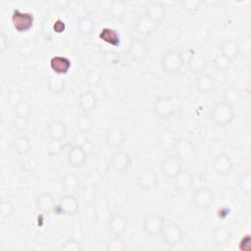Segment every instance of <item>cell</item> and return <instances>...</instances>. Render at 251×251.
Wrapping results in <instances>:
<instances>
[{"mask_svg":"<svg viewBox=\"0 0 251 251\" xmlns=\"http://www.w3.org/2000/svg\"><path fill=\"white\" fill-rule=\"evenodd\" d=\"M209 116L215 126L220 127L227 126L235 118L234 107L228 105L221 99L212 106Z\"/></svg>","mask_w":251,"mask_h":251,"instance_id":"obj_1","label":"cell"},{"mask_svg":"<svg viewBox=\"0 0 251 251\" xmlns=\"http://www.w3.org/2000/svg\"><path fill=\"white\" fill-rule=\"evenodd\" d=\"M174 155H176L181 163L191 164L197 160L198 151L196 145L188 138H176L173 144Z\"/></svg>","mask_w":251,"mask_h":251,"instance_id":"obj_2","label":"cell"},{"mask_svg":"<svg viewBox=\"0 0 251 251\" xmlns=\"http://www.w3.org/2000/svg\"><path fill=\"white\" fill-rule=\"evenodd\" d=\"M185 64L184 56L176 50H168L163 53L160 61L161 68L168 75L177 74Z\"/></svg>","mask_w":251,"mask_h":251,"instance_id":"obj_3","label":"cell"},{"mask_svg":"<svg viewBox=\"0 0 251 251\" xmlns=\"http://www.w3.org/2000/svg\"><path fill=\"white\" fill-rule=\"evenodd\" d=\"M176 102L170 95L161 94L155 98L152 104V112L162 120H168L176 114Z\"/></svg>","mask_w":251,"mask_h":251,"instance_id":"obj_4","label":"cell"},{"mask_svg":"<svg viewBox=\"0 0 251 251\" xmlns=\"http://www.w3.org/2000/svg\"><path fill=\"white\" fill-rule=\"evenodd\" d=\"M165 225V219L159 214H148L143 218L142 230L149 237L161 235Z\"/></svg>","mask_w":251,"mask_h":251,"instance_id":"obj_5","label":"cell"},{"mask_svg":"<svg viewBox=\"0 0 251 251\" xmlns=\"http://www.w3.org/2000/svg\"><path fill=\"white\" fill-rule=\"evenodd\" d=\"M12 25L16 31L23 33L28 31L34 24V16L32 13L22 12L19 9H14L11 16Z\"/></svg>","mask_w":251,"mask_h":251,"instance_id":"obj_6","label":"cell"},{"mask_svg":"<svg viewBox=\"0 0 251 251\" xmlns=\"http://www.w3.org/2000/svg\"><path fill=\"white\" fill-rule=\"evenodd\" d=\"M161 235L163 237L164 242L168 246L174 247L182 241L184 232L178 224L169 222V223H165Z\"/></svg>","mask_w":251,"mask_h":251,"instance_id":"obj_7","label":"cell"},{"mask_svg":"<svg viewBox=\"0 0 251 251\" xmlns=\"http://www.w3.org/2000/svg\"><path fill=\"white\" fill-rule=\"evenodd\" d=\"M79 209L78 199L75 194L66 193L63 195L54 208V213L65 216H75Z\"/></svg>","mask_w":251,"mask_h":251,"instance_id":"obj_8","label":"cell"},{"mask_svg":"<svg viewBox=\"0 0 251 251\" xmlns=\"http://www.w3.org/2000/svg\"><path fill=\"white\" fill-rule=\"evenodd\" d=\"M182 170V163L176 155H168L160 163V171L167 178H175Z\"/></svg>","mask_w":251,"mask_h":251,"instance_id":"obj_9","label":"cell"},{"mask_svg":"<svg viewBox=\"0 0 251 251\" xmlns=\"http://www.w3.org/2000/svg\"><path fill=\"white\" fill-rule=\"evenodd\" d=\"M214 193L208 187H199L193 191L192 201L195 207L200 210L207 211L214 203Z\"/></svg>","mask_w":251,"mask_h":251,"instance_id":"obj_10","label":"cell"},{"mask_svg":"<svg viewBox=\"0 0 251 251\" xmlns=\"http://www.w3.org/2000/svg\"><path fill=\"white\" fill-rule=\"evenodd\" d=\"M212 167L219 176H228L233 169L231 158L226 153H219L213 157Z\"/></svg>","mask_w":251,"mask_h":251,"instance_id":"obj_11","label":"cell"},{"mask_svg":"<svg viewBox=\"0 0 251 251\" xmlns=\"http://www.w3.org/2000/svg\"><path fill=\"white\" fill-rule=\"evenodd\" d=\"M111 168L117 173H123L126 171L131 165V157L127 152L122 149L116 150L110 160Z\"/></svg>","mask_w":251,"mask_h":251,"instance_id":"obj_12","label":"cell"},{"mask_svg":"<svg viewBox=\"0 0 251 251\" xmlns=\"http://www.w3.org/2000/svg\"><path fill=\"white\" fill-rule=\"evenodd\" d=\"M167 8L165 4L159 1H152L146 4L144 16L156 24H160L166 17Z\"/></svg>","mask_w":251,"mask_h":251,"instance_id":"obj_13","label":"cell"},{"mask_svg":"<svg viewBox=\"0 0 251 251\" xmlns=\"http://www.w3.org/2000/svg\"><path fill=\"white\" fill-rule=\"evenodd\" d=\"M149 51L148 43L140 38H132L128 46V55L133 61L143 60Z\"/></svg>","mask_w":251,"mask_h":251,"instance_id":"obj_14","label":"cell"},{"mask_svg":"<svg viewBox=\"0 0 251 251\" xmlns=\"http://www.w3.org/2000/svg\"><path fill=\"white\" fill-rule=\"evenodd\" d=\"M87 157H88V155L85 153V151L83 150L82 147L74 145L68 151L67 161L70 166L78 168V167H82L84 165V163L87 160Z\"/></svg>","mask_w":251,"mask_h":251,"instance_id":"obj_15","label":"cell"},{"mask_svg":"<svg viewBox=\"0 0 251 251\" xmlns=\"http://www.w3.org/2000/svg\"><path fill=\"white\" fill-rule=\"evenodd\" d=\"M194 85L198 92L206 94L212 92L215 89L216 83L210 74L203 72L197 75V76L195 77Z\"/></svg>","mask_w":251,"mask_h":251,"instance_id":"obj_16","label":"cell"},{"mask_svg":"<svg viewBox=\"0 0 251 251\" xmlns=\"http://www.w3.org/2000/svg\"><path fill=\"white\" fill-rule=\"evenodd\" d=\"M159 178L157 174L152 170H144L139 173L137 176V182L140 188L143 190H151L158 184Z\"/></svg>","mask_w":251,"mask_h":251,"instance_id":"obj_17","label":"cell"},{"mask_svg":"<svg viewBox=\"0 0 251 251\" xmlns=\"http://www.w3.org/2000/svg\"><path fill=\"white\" fill-rule=\"evenodd\" d=\"M232 237L231 229L227 226H216L211 232V239L217 246L226 245Z\"/></svg>","mask_w":251,"mask_h":251,"instance_id":"obj_18","label":"cell"},{"mask_svg":"<svg viewBox=\"0 0 251 251\" xmlns=\"http://www.w3.org/2000/svg\"><path fill=\"white\" fill-rule=\"evenodd\" d=\"M49 65L56 75H63L69 73L72 67V61L66 56H53L49 61Z\"/></svg>","mask_w":251,"mask_h":251,"instance_id":"obj_19","label":"cell"},{"mask_svg":"<svg viewBox=\"0 0 251 251\" xmlns=\"http://www.w3.org/2000/svg\"><path fill=\"white\" fill-rule=\"evenodd\" d=\"M77 103L82 113L90 114L96 108L97 97L92 90H86L79 95Z\"/></svg>","mask_w":251,"mask_h":251,"instance_id":"obj_20","label":"cell"},{"mask_svg":"<svg viewBox=\"0 0 251 251\" xmlns=\"http://www.w3.org/2000/svg\"><path fill=\"white\" fill-rule=\"evenodd\" d=\"M127 219L122 214H113L108 220V227L115 235H121L127 229Z\"/></svg>","mask_w":251,"mask_h":251,"instance_id":"obj_21","label":"cell"},{"mask_svg":"<svg viewBox=\"0 0 251 251\" xmlns=\"http://www.w3.org/2000/svg\"><path fill=\"white\" fill-rule=\"evenodd\" d=\"M126 135L123 129L118 126L111 127L105 136L106 144L113 148H119L126 140Z\"/></svg>","mask_w":251,"mask_h":251,"instance_id":"obj_22","label":"cell"},{"mask_svg":"<svg viewBox=\"0 0 251 251\" xmlns=\"http://www.w3.org/2000/svg\"><path fill=\"white\" fill-rule=\"evenodd\" d=\"M47 133L49 138L64 140L67 135V126L62 120H53L47 126Z\"/></svg>","mask_w":251,"mask_h":251,"instance_id":"obj_23","label":"cell"},{"mask_svg":"<svg viewBox=\"0 0 251 251\" xmlns=\"http://www.w3.org/2000/svg\"><path fill=\"white\" fill-rule=\"evenodd\" d=\"M55 206H56L55 198L52 194L48 192H44L37 195L35 199V207L41 213H44V214L50 213L54 211Z\"/></svg>","mask_w":251,"mask_h":251,"instance_id":"obj_24","label":"cell"},{"mask_svg":"<svg viewBox=\"0 0 251 251\" xmlns=\"http://www.w3.org/2000/svg\"><path fill=\"white\" fill-rule=\"evenodd\" d=\"M241 48L237 41L233 39H226L221 45V54L233 62L240 54Z\"/></svg>","mask_w":251,"mask_h":251,"instance_id":"obj_25","label":"cell"},{"mask_svg":"<svg viewBox=\"0 0 251 251\" xmlns=\"http://www.w3.org/2000/svg\"><path fill=\"white\" fill-rule=\"evenodd\" d=\"M175 186L179 191H186L193 186L194 176L191 172L182 170L175 178Z\"/></svg>","mask_w":251,"mask_h":251,"instance_id":"obj_26","label":"cell"},{"mask_svg":"<svg viewBox=\"0 0 251 251\" xmlns=\"http://www.w3.org/2000/svg\"><path fill=\"white\" fill-rule=\"evenodd\" d=\"M157 26H158V24L154 23L144 15L140 16L135 23L136 31H138L141 35H144V36L151 35L156 30Z\"/></svg>","mask_w":251,"mask_h":251,"instance_id":"obj_27","label":"cell"},{"mask_svg":"<svg viewBox=\"0 0 251 251\" xmlns=\"http://www.w3.org/2000/svg\"><path fill=\"white\" fill-rule=\"evenodd\" d=\"M207 65L206 58L203 54L194 52L190 55L188 59V68L191 71V73L195 75H199L204 72Z\"/></svg>","mask_w":251,"mask_h":251,"instance_id":"obj_28","label":"cell"},{"mask_svg":"<svg viewBox=\"0 0 251 251\" xmlns=\"http://www.w3.org/2000/svg\"><path fill=\"white\" fill-rule=\"evenodd\" d=\"M31 141L25 134H19L13 141V148L19 155H27L31 151Z\"/></svg>","mask_w":251,"mask_h":251,"instance_id":"obj_29","label":"cell"},{"mask_svg":"<svg viewBox=\"0 0 251 251\" xmlns=\"http://www.w3.org/2000/svg\"><path fill=\"white\" fill-rule=\"evenodd\" d=\"M47 88L53 95L61 94L66 88V81L59 75H50L47 78Z\"/></svg>","mask_w":251,"mask_h":251,"instance_id":"obj_30","label":"cell"},{"mask_svg":"<svg viewBox=\"0 0 251 251\" xmlns=\"http://www.w3.org/2000/svg\"><path fill=\"white\" fill-rule=\"evenodd\" d=\"M241 97H242L241 90L235 85H230V86H227L226 88H225V90L223 92L222 100L225 101L226 103H227L228 105L234 107L235 105H237L240 102Z\"/></svg>","mask_w":251,"mask_h":251,"instance_id":"obj_31","label":"cell"},{"mask_svg":"<svg viewBox=\"0 0 251 251\" xmlns=\"http://www.w3.org/2000/svg\"><path fill=\"white\" fill-rule=\"evenodd\" d=\"M99 38L114 47H118L121 44L120 33L112 27H103L99 32Z\"/></svg>","mask_w":251,"mask_h":251,"instance_id":"obj_32","label":"cell"},{"mask_svg":"<svg viewBox=\"0 0 251 251\" xmlns=\"http://www.w3.org/2000/svg\"><path fill=\"white\" fill-rule=\"evenodd\" d=\"M80 186L79 179L75 174H67L62 178V187L66 193L75 194Z\"/></svg>","mask_w":251,"mask_h":251,"instance_id":"obj_33","label":"cell"},{"mask_svg":"<svg viewBox=\"0 0 251 251\" xmlns=\"http://www.w3.org/2000/svg\"><path fill=\"white\" fill-rule=\"evenodd\" d=\"M95 27V24L93 19L88 16H82L77 21V31L82 36H89L92 34Z\"/></svg>","mask_w":251,"mask_h":251,"instance_id":"obj_34","label":"cell"},{"mask_svg":"<svg viewBox=\"0 0 251 251\" xmlns=\"http://www.w3.org/2000/svg\"><path fill=\"white\" fill-rule=\"evenodd\" d=\"M75 127H76V130L84 131V132L88 133V131L92 127V119H91L90 114L81 112V114H79L76 118Z\"/></svg>","mask_w":251,"mask_h":251,"instance_id":"obj_35","label":"cell"},{"mask_svg":"<svg viewBox=\"0 0 251 251\" xmlns=\"http://www.w3.org/2000/svg\"><path fill=\"white\" fill-rule=\"evenodd\" d=\"M126 12V5L124 1L116 0L110 4L109 14L114 19H121Z\"/></svg>","mask_w":251,"mask_h":251,"instance_id":"obj_36","label":"cell"},{"mask_svg":"<svg viewBox=\"0 0 251 251\" xmlns=\"http://www.w3.org/2000/svg\"><path fill=\"white\" fill-rule=\"evenodd\" d=\"M65 145L63 143V140L59 139H54V138H49L47 143H46V150L49 156L55 157L58 156L62 153Z\"/></svg>","mask_w":251,"mask_h":251,"instance_id":"obj_37","label":"cell"},{"mask_svg":"<svg viewBox=\"0 0 251 251\" xmlns=\"http://www.w3.org/2000/svg\"><path fill=\"white\" fill-rule=\"evenodd\" d=\"M231 64H232V62L230 60H228L226 57H225L224 55H222L221 53L216 55L213 60L214 69L216 71L222 72V73H226L229 70Z\"/></svg>","mask_w":251,"mask_h":251,"instance_id":"obj_38","label":"cell"},{"mask_svg":"<svg viewBox=\"0 0 251 251\" xmlns=\"http://www.w3.org/2000/svg\"><path fill=\"white\" fill-rule=\"evenodd\" d=\"M101 80H102V71L99 68L94 67L88 71L86 75V83L89 86L97 87L101 83Z\"/></svg>","mask_w":251,"mask_h":251,"instance_id":"obj_39","label":"cell"},{"mask_svg":"<svg viewBox=\"0 0 251 251\" xmlns=\"http://www.w3.org/2000/svg\"><path fill=\"white\" fill-rule=\"evenodd\" d=\"M14 112H15L16 116L29 118V116L32 112V108H31V105L25 99L23 98L16 105H14Z\"/></svg>","mask_w":251,"mask_h":251,"instance_id":"obj_40","label":"cell"},{"mask_svg":"<svg viewBox=\"0 0 251 251\" xmlns=\"http://www.w3.org/2000/svg\"><path fill=\"white\" fill-rule=\"evenodd\" d=\"M105 249L107 251H124L126 250V243L120 235H115L107 241Z\"/></svg>","mask_w":251,"mask_h":251,"instance_id":"obj_41","label":"cell"},{"mask_svg":"<svg viewBox=\"0 0 251 251\" xmlns=\"http://www.w3.org/2000/svg\"><path fill=\"white\" fill-rule=\"evenodd\" d=\"M238 188L245 195L251 194V173L250 171H246L239 178Z\"/></svg>","mask_w":251,"mask_h":251,"instance_id":"obj_42","label":"cell"},{"mask_svg":"<svg viewBox=\"0 0 251 251\" xmlns=\"http://www.w3.org/2000/svg\"><path fill=\"white\" fill-rule=\"evenodd\" d=\"M29 125V119L27 117L16 116L12 120V126L17 131H25L27 129Z\"/></svg>","mask_w":251,"mask_h":251,"instance_id":"obj_43","label":"cell"},{"mask_svg":"<svg viewBox=\"0 0 251 251\" xmlns=\"http://www.w3.org/2000/svg\"><path fill=\"white\" fill-rule=\"evenodd\" d=\"M14 214V206L8 200H1L0 202V215L2 219H9Z\"/></svg>","mask_w":251,"mask_h":251,"instance_id":"obj_44","label":"cell"},{"mask_svg":"<svg viewBox=\"0 0 251 251\" xmlns=\"http://www.w3.org/2000/svg\"><path fill=\"white\" fill-rule=\"evenodd\" d=\"M63 251H81L82 247L80 243L75 238H68L61 246Z\"/></svg>","mask_w":251,"mask_h":251,"instance_id":"obj_45","label":"cell"},{"mask_svg":"<svg viewBox=\"0 0 251 251\" xmlns=\"http://www.w3.org/2000/svg\"><path fill=\"white\" fill-rule=\"evenodd\" d=\"M158 139H159V143L165 147H173V144L176 140V138H174L169 132H166V131L160 132Z\"/></svg>","mask_w":251,"mask_h":251,"instance_id":"obj_46","label":"cell"},{"mask_svg":"<svg viewBox=\"0 0 251 251\" xmlns=\"http://www.w3.org/2000/svg\"><path fill=\"white\" fill-rule=\"evenodd\" d=\"M88 136H87V132H84V131H79V130H76L75 135H74V142H75V145L76 146H80L82 147L83 144L88 140Z\"/></svg>","mask_w":251,"mask_h":251,"instance_id":"obj_47","label":"cell"},{"mask_svg":"<svg viewBox=\"0 0 251 251\" xmlns=\"http://www.w3.org/2000/svg\"><path fill=\"white\" fill-rule=\"evenodd\" d=\"M95 195V185H90L89 187H85V189L83 190V193H82V197H83V200L85 202H88V203H91L94 199V196Z\"/></svg>","mask_w":251,"mask_h":251,"instance_id":"obj_48","label":"cell"},{"mask_svg":"<svg viewBox=\"0 0 251 251\" xmlns=\"http://www.w3.org/2000/svg\"><path fill=\"white\" fill-rule=\"evenodd\" d=\"M238 248L241 251H250L251 250V237L250 234H245L238 243Z\"/></svg>","mask_w":251,"mask_h":251,"instance_id":"obj_49","label":"cell"},{"mask_svg":"<svg viewBox=\"0 0 251 251\" xmlns=\"http://www.w3.org/2000/svg\"><path fill=\"white\" fill-rule=\"evenodd\" d=\"M90 183L92 185H97L102 180V176L98 170H91L87 176Z\"/></svg>","mask_w":251,"mask_h":251,"instance_id":"obj_50","label":"cell"},{"mask_svg":"<svg viewBox=\"0 0 251 251\" xmlns=\"http://www.w3.org/2000/svg\"><path fill=\"white\" fill-rule=\"evenodd\" d=\"M183 8L187 9V10H196L197 8H199L203 2L199 1V0H185L183 2H181Z\"/></svg>","mask_w":251,"mask_h":251,"instance_id":"obj_51","label":"cell"},{"mask_svg":"<svg viewBox=\"0 0 251 251\" xmlns=\"http://www.w3.org/2000/svg\"><path fill=\"white\" fill-rule=\"evenodd\" d=\"M215 81V83H223L226 80V73H222V72H218V71H214L213 73L210 74Z\"/></svg>","mask_w":251,"mask_h":251,"instance_id":"obj_52","label":"cell"},{"mask_svg":"<svg viewBox=\"0 0 251 251\" xmlns=\"http://www.w3.org/2000/svg\"><path fill=\"white\" fill-rule=\"evenodd\" d=\"M8 36L2 31L0 32V52L4 53L5 51L8 50L9 47V41H8Z\"/></svg>","mask_w":251,"mask_h":251,"instance_id":"obj_53","label":"cell"},{"mask_svg":"<svg viewBox=\"0 0 251 251\" xmlns=\"http://www.w3.org/2000/svg\"><path fill=\"white\" fill-rule=\"evenodd\" d=\"M82 148H83V150L85 151V153H86L87 155H90V154L93 152L94 144H93V142H92L90 139H88V140L83 144Z\"/></svg>","mask_w":251,"mask_h":251,"instance_id":"obj_54","label":"cell"},{"mask_svg":"<svg viewBox=\"0 0 251 251\" xmlns=\"http://www.w3.org/2000/svg\"><path fill=\"white\" fill-rule=\"evenodd\" d=\"M54 30L56 31V32H58V33H60V32H62V31H64V29H65V23L63 22V21H61L60 19H58L55 23H54Z\"/></svg>","mask_w":251,"mask_h":251,"instance_id":"obj_55","label":"cell"},{"mask_svg":"<svg viewBox=\"0 0 251 251\" xmlns=\"http://www.w3.org/2000/svg\"><path fill=\"white\" fill-rule=\"evenodd\" d=\"M85 215H86V217H87L88 219L94 220L93 216L96 215V211H95V209H94L92 206H89V207L85 210Z\"/></svg>","mask_w":251,"mask_h":251,"instance_id":"obj_56","label":"cell"}]
</instances>
